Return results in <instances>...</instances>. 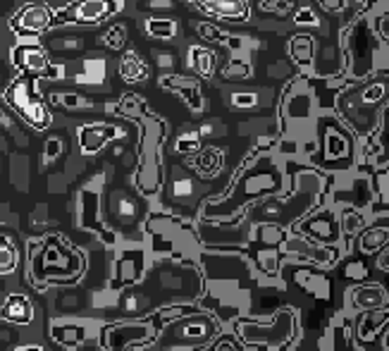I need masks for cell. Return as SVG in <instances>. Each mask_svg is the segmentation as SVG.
<instances>
[{
  "label": "cell",
  "instance_id": "6da1fadb",
  "mask_svg": "<svg viewBox=\"0 0 389 351\" xmlns=\"http://www.w3.org/2000/svg\"><path fill=\"white\" fill-rule=\"evenodd\" d=\"M385 81L358 84L351 91H344L339 98V110L349 120L356 132L365 134L375 127L377 113H380L382 98H385Z\"/></svg>",
  "mask_w": 389,
  "mask_h": 351
},
{
  "label": "cell",
  "instance_id": "7a4b0ae2",
  "mask_svg": "<svg viewBox=\"0 0 389 351\" xmlns=\"http://www.w3.org/2000/svg\"><path fill=\"white\" fill-rule=\"evenodd\" d=\"M220 332V320L210 313H193L170 322L155 339L160 349H186L208 344Z\"/></svg>",
  "mask_w": 389,
  "mask_h": 351
},
{
  "label": "cell",
  "instance_id": "3957f363",
  "mask_svg": "<svg viewBox=\"0 0 389 351\" xmlns=\"http://www.w3.org/2000/svg\"><path fill=\"white\" fill-rule=\"evenodd\" d=\"M277 189H280V172H277V167H272L268 163L255 165L241 177V182L237 184V189L232 192V196L225 198L222 203L210 205L208 213L227 215V213H232V210L241 208V205L248 203L251 198H260L263 194L277 192Z\"/></svg>",
  "mask_w": 389,
  "mask_h": 351
},
{
  "label": "cell",
  "instance_id": "277c9868",
  "mask_svg": "<svg viewBox=\"0 0 389 351\" xmlns=\"http://www.w3.org/2000/svg\"><path fill=\"white\" fill-rule=\"evenodd\" d=\"M237 330L248 344H265L270 349H280L296 337V313L292 309H280L270 322L239 320Z\"/></svg>",
  "mask_w": 389,
  "mask_h": 351
},
{
  "label": "cell",
  "instance_id": "5b68a950",
  "mask_svg": "<svg viewBox=\"0 0 389 351\" xmlns=\"http://www.w3.org/2000/svg\"><path fill=\"white\" fill-rule=\"evenodd\" d=\"M318 196H320V177L315 175V172H310L308 182H303L301 177H299V189H296V196L292 198V208H289V201H270V203L260 205V208L251 210V215H248V220H275V222H292L296 220L299 215L303 213V210L313 208L315 203H318Z\"/></svg>",
  "mask_w": 389,
  "mask_h": 351
},
{
  "label": "cell",
  "instance_id": "8992f818",
  "mask_svg": "<svg viewBox=\"0 0 389 351\" xmlns=\"http://www.w3.org/2000/svg\"><path fill=\"white\" fill-rule=\"evenodd\" d=\"M285 251L292 256H301V258H310L313 263L318 265H332L335 260L339 258V249L335 244H322V242H315V239H310L305 234L301 237H292L285 242Z\"/></svg>",
  "mask_w": 389,
  "mask_h": 351
},
{
  "label": "cell",
  "instance_id": "52a82bcc",
  "mask_svg": "<svg viewBox=\"0 0 389 351\" xmlns=\"http://www.w3.org/2000/svg\"><path fill=\"white\" fill-rule=\"evenodd\" d=\"M153 337L151 322H127V325H113L105 334V349H129L138 342H148Z\"/></svg>",
  "mask_w": 389,
  "mask_h": 351
},
{
  "label": "cell",
  "instance_id": "ba28073f",
  "mask_svg": "<svg viewBox=\"0 0 389 351\" xmlns=\"http://www.w3.org/2000/svg\"><path fill=\"white\" fill-rule=\"evenodd\" d=\"M342 232L344 230H342V225H339V217L332 213V210H322L320 215H313L301 222V234L322 244H335L337 247Z\"/></svg>",
  "mask_w": 389,
  "mask_h": 351
},
{
  "label": "cell",
  "instance_id": "9c48e42d",
  "mask_svg": "<svg viewBox=\"0 0 389 351\" xmlns=\"http://www.w3.org/2000/svg\"><path fill=\"white\" fill-rule=\"evenodd\" d=\"M10 100H13L15 108H17L31 125H36V127L51 125V113L43 108V103H38V100L29 96V88H26L24 81H17L13 88H10Z\"/></svg>",
  "mask_w": 389,
  "mask_h": 351
},
{
  "label": "cell",
  "instance_id": "30bf717a",
  "mask_svg": "<svg viewBox=\"0 0 389 351\" xmlns=\"http://www.w3.org/2000/svg\"><path fill=\"white\" fill-rule=\"evenodd\" d=\"M120 8L122 3H118V0H77L72 5L70 15L72 22H77V24H96L105 17L115 15Z\"/></svg>",
  "mask_w": 389,
  "mask_h": 351
},
{
  "label": "cell",
  "instance_id": "8fae6325",
  "mask_svg": "<svg viewBox=\"0 0 389 351\" xmlns=\"http://www.w3.org/2000/svg\"><path fill=\"white\" fill-rule=\"evenodd\" d=\"M51 24H53L51 8H48V5H41V3H31V5H26V8H22L19 15L13 20L15 29L24 31V33H41Z\"/></svg>",
  "mask_w": 389,
  "mask_h": 351
},
{
  "label": "cell",
  "instance_id": "7c38bea8",
  "mask_svg": "<svg viewBox=\"0 0 389 351\" xmlns=\"http://www.w3.org/2000/svg\"><path fill=\"white\" fill-rule=\"evenodd\" d=\"M141 275H143V251H138V249L125 251L118 258V263H115L113 289L134 284L141 280Z\"/></svg>",
  "mask_w": 389,
  "mask_h": 351
},
{
  "label": "cell",
  "instance_id": "4fadbf2b",
  "mask_svg": "<svg viewBox=\"0 0 389 351\" xmlns=\"http://www.w3.org/2000/svg\"><path fill=\"white\" fill-rule=\"evenodd\" d=\"M387 292L382 284H360L354 289L351 304L358 311H380L387 306Z\"/></svg>",
  "mask_w": 389,
  "mask_h": 351
},
{
  "label": "cell",
  "instance_id": "5bb4252c",
  "mask_svg": "<svg viewBox=\"0 0 389 351\" xmlns=\"http://www.w3.org/2000/svg\"><path fill=\"white\" fill-rule=\"evenodd\" d=\"M118 130L108 125H88L79 132V146L86 150V153H96L105 146L108 139H113Z\"/></svg>",
  "mask_w": 389,
  "mask_h": 351
},
{
  "label": "cell",
  "instance_id": "9a60e30c",
  "mask_svg": "<svg viewBox=\"0 0 389 351\" xmlns=\"http://www.w3.org/2000/svg\"><path fill=\"white\" fill-rule=\"evenodd\" d=\"M3 318L10 322H17V325H26L34 318V306H31V301L24 294H13L3 306Z\"/></svg>",
  "mask_w": 389,
  "mask_h": 351
},
{
  "label": "cell",
  "instance_id": "2e32d148",
  "mask_svg": "<svg viewBox=\"0 0 389 351\" xmlns=\"http://www.w3.org/2000/svg\"><path fill=\"white\" fill-rule=\"evenodd\" d=\"M203 10L220 17H227V20H246L248 8L246 0H198Z\"/></svg>",
  "mask_w": 389,
  "mask_h": 351
},
{
  "label": "cell",
  "instance_id": "e0dca14e",
  "mask_svg": "<svg viewBox=\"0 0 389 351\" xmlns=\"http://www.w3.org/2000/svg\"><path fill=\"white\" fill-rule=\"evenodd\" d=\"M15 60L19 67L29 72H46L48 70V55L38 46H19L15 50Z\"/></svg>",
  "mask_w": 389,
  "mask_h": 351
},
{
  "label": "cell",
  "instance_id": "ac0fdd59",
  "mask_svg": "<svg viewBox=\"0 0 389 351\" xmlns=\"http://www.w3.org/2000/svg\"><path fill=\"white\" fill-rule=\"evenodd\" d=\"M110 210L120 222H136L141 213H138V203L132 196H127L125 192H115L110 196Z\"/></svg>",
  "mask_w": 389,
  "mask_h": 351
},
{
  "label": "cell",
  "instance_id": "d6986e66",
  "mask_svg": "<svg viewBox=\"0 0 389 351\" xmlns=\"http://www.w3.org/2000/svg\"><path fill=\"white\" fill-rule=\"evenodd\" d=\"M168 88H175V91H180L182 96L186 98L189 108L191 110H201L203 108V98H201V88H198L196 81H186L184 77H168V79L163 81Z\"/></svg>",
  "mask_w": 389,
  "mask_h": 351
},
{
  "label": "cell",
  "instance_id": "ffe728a7",
  "mask_svg": "<svg viewBox=\"0 0 389 351\" xmlns=\"http://www.w3.org/2000/svg\"><path fill=\"white\" fill-rule=\"evenodd\" d=\"M120 75H122V79H127V81H141V79H146L148 70L136 53H127L120 63Z\"/></svg>",
  "mask_w": 389,
  "mask_h": 351
},
{
  "label": "cell",
  "instance_id": "44dd1931",
  "mask_svg": "<svg viewBox=\"0 0 389 351\" xmlns=\"http://www.w3.org/2000/svg\"><path fill=\"white\" fill-rule=\"evenodd\" d=\"M387 242H389V227H370L360 237V251L363 254H375L382 247H387Z\"/></svg>",
  "mask_w": 389,
  "mask_h": 351
},
{
  "label": "cell",
  "instance_id": "7402d4cb",
  "mask_svg": "<svg viewBox=\"0 0 389 351\" xmlns=\"http://www.w3.org/2000/svg\"><path fill=\"white\" fill-rule=\"evenodd\" d=\"M292 55L299 65L308 67L315 58V43L310 36H294L292 38Z\"/></svg>",
  "mask_w": 389,
  "mask_h": 351
},
{
  "label": "cell",
  "instance_id": "603a6c76",
  "mask_svg": "<svg viewBox=\"0 0 389 351\" xmlns=\"http://www.w3.org/2000/svg\"><path fill=\"white\" fill-rule=\"evenodd\" d=\"M344 134L337 130V127H327L325 130V153L327 158H342L344 153H347V146H351V143H347V139H342Z\"/></svg>",
  "mask_w": 389,
  "mask_h": 351
},
{
  "label": "cell",
  "instance_id": "cb8c5ba5",
  "mask_svg": "<svg viewBox=\"0 0 389 351\" xmlns=\"http://www.w3.org/2000/svg\"><path fill=\"white\" fill-rule=\"evenodd\" d=\"M387 320V313L385 311H368V315L360 320V327H358V337L360 339H370L372 334H375L377 330H380V325Z\"/></svg>",
  "mask_w": 389,
  "mask_h": 351
},
{
  "label": "cell",
  "instance_id": "d4e9b609",
  "mask_svg": "<svg viewBox=\"0 0 389 351\" xmlns=\"http://www.w3.org/2000/svg\"><path fill=\"white\" fill-rule=\"evenodd\" d=\"M53 339L58 344H79L84 339V330L79 325H53Z\"/></svg>",
  "mask_w": 389,
  "mask_h": 351
},
{
  "label": "cell",
  "instance_id": "484cf974",
  "mask_svg": "<svg viewBox=\"0 0 389 351\" xmlns=\"http://www.w3.org/2000/svg\"><path fill=\"white\" fill-rule=\"evenodd\" d=\"M146 29L153 38H165V41H170V38L177 36V26L172 20H148Z\"/></svg>",
  "mask_w": 389,
  "mask_h": 351
},
{
  "label": "cell",
  "instance_id": "4316f807",
  "mask_svg": "<svg viewBox=\"0 0 389 351\" xmlns=\"http://www.w3.org/2000/svg\"><path fill=\"white\" fill-rule=\"evenodd\" d=\"M15 265H17V251L10 239L3 237L0 239V267H3V272H13Z\"/></svg>",
  "mask_w": 389,
  "mask_h": 351
},
{
  "label": "cell",
  "instance_id": "83f0119b",
  "mask_svg": "<svg viewBox=\"0 0 389 351\" xmlns=\"http://www.w3.org/2000/svg\"><path fill=\"white\" fill-rule=\"evenodd\" d=\"M213 65H215V60H213V55H210L208 50L191 48V67H196L201 75L208 77L210 72H213Z\"/></svg>",
  "mask_w": 389,
  "mask_h": 351
},
{
  "label": "cell",
  "instance_id": "f1b7e54d",
  "mask_svg": "<svg viewBox=\"0 0 389 351\" xmlns=\"http://www.w3.org/2000/svg\"><path fill=\"white\" fill-rule=\"evenodd\" d=\"M260 8L268 10V13H275V15H289L294 10V0H263L260 3Z\"/></svg>",
  "mask_w": 389,
  "mask_h": 351
},
{
  "label": "cell",
  "instance_id": "f546056e",
  "mask_svg": "<svg viewBox=\"0 0 389 351\" xmlns=\"http://www.w3.org/2000/svg\"><path fill=\"white\" fill-rule=\"evenodd\" d=\"M360 227H363V217H360L356 210H344V217H342V230L347 234H354L358 232Z\"/></svg>",
  "mask_w": 389,
  "mask_h": 351
},
{
  "label": "cell",
  "instance_id": "4dcf8cb0",
  "mask_svg": "<svg viewBox=\"0 0 389 351\" xmlns=\"http://www.w3.org/2000/svg\"><path fill=\"white\" fill-rule=\"evenodd\" d=\"M127 41V33L122 26H113V29L108 31V36H105V46L113 48V50H120L122 46H125Z\"/></svg>",
  "mask_w": 389,
  "mask_h": 351
},
{
  "label": "cell",
  "instance_id": "1f68e13d",
  "mask_svg": "<svg viewBox=\"0 0 389 351\" xmlns=\"http://www.w3.org/2000/svg\"><path fill=\"white\" fill-rule=\"evenodd\" d=\"M198 136H201L198 132L184 134V136L177 141V150H180V153H191V150H196L198 148Z\"/></svg>",
  "mask_w": 389,
  "mask_h": 351
},
{
  "label": "cell",
  "instance_id": "d6a6232c",
  "mask_svg": "<svg viewBox=\"0 0 389 351\" xmlns=\"http://www.w3.org/2000/svg\"><path fill=\"white\" fill-rule=\"evenodd\" d=\"M382 122H385V127H382V134H380L382 160H389V105H387L385 115H382Z\"/></svg>",
  "mask_w": 389,
  "mask_h": 351
},
{
  "label": "cell",
  "instance_id": "836d02e7",
  "mask_svg": "<svg viewBox=\"0 0 389 351\" xmlns=\"http://www.w3.org/2000/svg\"><path fill=\"white\" fill-rule=\"evenodd\" d=\"M232 105L235 108H255L258 105V96L255 93H235L232 96Z\"/></svg>",
  "mask_w": 389,
  "mask_h": 351
},
{
  "label": "cell",
  "instance_id": "e575fe53",
  "mask_svg": "<svg viewBox=\"0 0 389 351\" xmlns=\"http://www.w3.org/2000/svg\"><path fill=\"white\" fill-rule=\"evenodd\" d=\"M294 22H296V24H310V26H318V24H320V22H318V15L310 13L308 8H305V10H299L296 17H294Z\"/></svg>",
  "mask_w": 389,
  "mask_h": 351
},
{
  "label": "cell",
  "instance_id": "d590c367",
  "mask_svg": "<svg viewBox=\"0 0 389 351\" xmlns=\"http://www.w3.org/2000/svg\"><path fill=\"white\" fill-rule=\"evenodd\" d=\"M53 48L68 50V48H81V38L77 36H65V38H53Z\"/></svg>",
  "mask_w": 389,
  "mask_h": 351
},
{
  "label": "cell",
  "instance_id": "8d00e7d4",
  "mask_svg": "<svg viewBox=\"0 0 389 351\" xmlns=\"http://www.w3.org/2000/svg\"><path fill=\"white\" fill-rule=\"evenodd\" d=\"M63 153V141H60V139H55V136H51L46 141V155L48 158H58V155Z\"/></svg>",
  "mask_w": 389,
  "mask_h": 351
},
{
  "label": "cell",
  "instance_id": "74e56055",
  "mask_svg": "<svg viewBox=\"0 0 389 351\" xmlns=\"http://www.w3.org/2000/svg\"><path fill=\"white\" fill-rule=\"evenodd\" d=\"M53 98H55V103H63V105H68V108H81V105H86L79 96H72V93H68V96H53Z\"/></svg>",
  "mask_w": 389,
  "mask_h": 351
},
{
  "label": "cell",
  "instance_id": "f35d334b",
  "mask_svg": "<svg viewBox=\"0 0 389 351\" xmlns=\"http://www.w3.org/2000/svg\"><path fill=\"white\" fill-rule=\"evenodd\" d=\"M260 263H263V267H265L268 272H270V267L275 270V256L270 258V254H263V256H260Z\"/></svg>",
  "mask_w": 389,
  "mask_h": 351
},
{
  "label": "cell",
  "instance_id": "ab89813d",
  "mask_svg": "<svg viewBox=\"0 0 389 351\" xmlns=\"http://www.w3.org/2000/svg\"><path fill=\"white\" fill-rule=\"evenodd\" d=\"M213 349H239V344H237V342H232V339H225V342L215 344Z\"/></svg>",
  "mask_w": 389,
  "mask_h": 351
},
{
  "label": "cell",
  "instance_id": "60d3db41",
  "mask_svg": "<svg viewBox=\"0 0 389 351\" xmlns=\"http://www.w3.org/2000/svg\"><path fill=\"white\" fill-rule=\"evenodd\" d=\"M170 0H151V3H148V8H170Z\"/></svg>",
  "mask_w": 389,
  "mask_h": 351
},
{
  "label": "cell",
  "instance_id": "b9f144b4",
  "mask_svg": "<svg viewBox=\"0 0 389 351\" xmlns=\"http://www.w3.org/2000/svg\"><path fill=\"white\" fill-rule=\"evenodd\" d=\"M380 267H382V270H389V247H387L385 254L380 256Z\"/></svg>",
  "mask_w": 389,
  "mask_h": 351
},
{
  "label": "cell",
  "instance_id": "7bdbcfd3",
  "mask_svg": "<svg viewBox=\"0 0 389 351\" xmlns=\"http://www.w3.org/2000/svg\"><path fill=\"white\" fill-rule=\"evenodd\" d=\"M160 65H163V67H170L172 65V60H170L168 53H160Z\"/></svg>",
  "mask_w": 389,
  "mask_h": 351
},
{
  "label": "cell",
  "instance_id": "ee69618b",
  "mask_svg": "<svg viewBox=\"0 0 389 351\" xmlns=\"http://www.w3.org/2000/svg\"><path fill=\"white\" fill-rule=\"evenodd\" d=\"M382 31H385V33H387V36H389V17H387V20H385V22H382Z\"/></svg>",
  "mask_w": 389,
  "mask_h": 351
},
{
  "label": "cell",
  "instance_id": "f6af8a7d",
  "mask_svg": "<svg viewBox=\"0 0 389 351\" xmlns=\"http://www.w3.org/2000/svg\"><path fill=\"white\" fill-rule=\"evenodd\" d=\"M387 347H389V334H387Z\"/></svg>",
  "mask_w": 389,
  "mask_h": 351
}]
</instances>
